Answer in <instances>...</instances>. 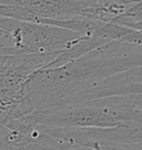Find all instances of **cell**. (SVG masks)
Listing matches in <instances>:
<instances>
[{
  "mask_svg": "<svg viewBox=\"0 0 142 150\" xmlns=\"http://www.w3.org/2000/svg\"><path fill=\"white\" fill-rule=\"evenodd\" d=\"M142 65V45L115 40L56 67L33 73L24 87L33 112L75 103L85 91L121 72Z\"/></svg>",
  "mask_w": 142,
  "mask_h": 150,
  "instance_id": "6da1fadb",
  "label": "cell"
},
{
  "mask_svg": "<svg viewBox=\"0 0 142 150\" xmlns=\"http://www.w3.org/2000/svg\"><path fill=\"white\" fill-rule=\"evenodd\" d=\"M0 28L11 34L22 54L66 51L91 35L58 25L4 17H0Z\"/></svg>",
  "mask_w": 142,
  "mask_h": 150,
  "instance_id": "7a4b0ae2",
  "label": "cell"
},
{
  "mask_svg": "<svg viewBox=\"0 0 142 150\" xmlns=\"http://www.w3.org/2000/svg\"><path fill=\"white\" fill-rule=\"evenodd\" d=\"M134 94H142V65L132 67L100 82L99 84L81 94L75 103L110 96Z\"/></svg>",
  "mask_w": 142,
  "mask_h": 150,
  "instance_id": "3957f363",
  "label": "cell"
},
{
  "mask_svg": "<svg viewBox=\"0 0 142 150\" xmlns=\"http://www.w3.org/2000/svg\"><path fill=\"white\" fill-rule=\"evenodd\" d=\"M80 148L91 150H142V142H123V141L90 140Z\"/></svg>",
  "mask_w": 142,
  "mask_h": 150,
  "instance_id": "277c9868",
  "label": "cell"
},
{
  "mask_svg": "<svg viewBox=\"0 0 142 150\" xmlns=\"http://www.w3.org/2000/svg\"><path fill=\"white\" fill-rule=\"evenodd\" d=\"M22 54L19 47L11 34L0 28V55H17Z\"/></svg>",
  "mask_w": 142,
  "mask_h": 150,
  "instance_id": "5b68a950",
  "label": "cell"
}]
</instances>
